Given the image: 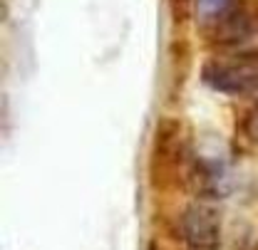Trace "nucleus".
Wrapping results in <instances>:
<instances>
[{"mask_svg": "<svg viewBox=\"0 0 258 250\" xmlns=\"http://www.w3.org/2000/svg\"><path fill=\"white\" fill-rule=\"evenodd\" d=\"M204 82L221 94H251L258 90V52L216 57L204 67Z\"/></svg>", "mask_w": 258, "mask_h": 250, "instance_id": "f257e3e1", "label": "nucleus"}, {"mask_svg": "<svg viewBox=\"0 0 258 250\" xmlns=\"http://www.w3.org/2000/svg\"><path fill=\"white\" fill-rule=\"evenodd\" d=\"M186 250H221V216L206 203H194L181 216Z\"/></svg>", "mask_w": 258, "mask_h": 250, "instance_id": "f03ea898", "label": "nucleus"}, {"mask_svg": "<svg viewBox=\"0 0 258 250\" xmlns=\"http://www.w3.org/2000/svg\"><path fill=\"white\" fill-rule=\"evenodd\" d=\"M194 18L204 30H216L238 13V0H194Z\"/></svg>", "mask_w": 258, "mask_h": 250, "instance_id": "7ed1b4c3", "label": "nucleus"}, {"mask_svg": "<svg viewBox=\"0 0 258 250\" xmlns=\"http://www.w3.org/2000/svg\"><path fill=\"white\" fill-rule=\"evenodd\" d=\"M243 131H246V136L251 139V141H258V107L251 109V114L246 117V122H243Z\"/></svg>", "mask_w": 258, "mask_h": 250, "instance_id": "20e7f679", "label": "nucleus"}, {"mask_svg": "<svg viewBox=\"0 0 258 250\" xmlns=\"http://www.w3.org/2000/svg\"><path fill=\"white\" fill-rule=\"evenodd\" d=\"M169 3H171V10H174L176 20H184L189 15V10H194V0H169Z\"/></svg>", "mask_w": 258, "mask_h": 250, "instance_id": "39448f33", "label": "nucleus"}]
</instances>
